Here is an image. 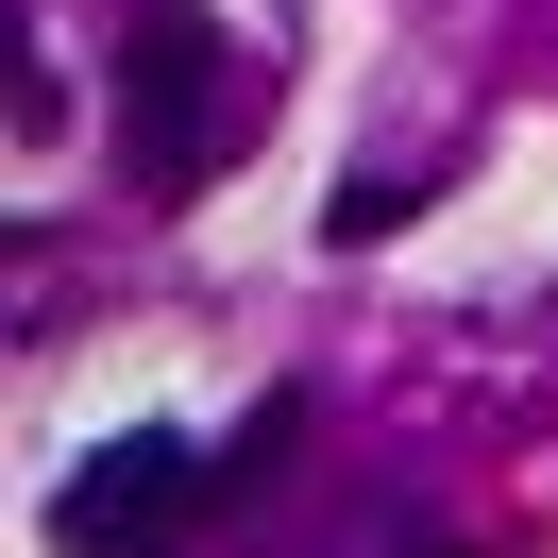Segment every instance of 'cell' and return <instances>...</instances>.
I'll return each mask as SVG.
<instances>
[{"instance_id": "cell-1", "label": "cell", "mask_w": 558, "mask_h": 558, "mask_svg": "<svg viewBox=\"0 0 558 558\" xmlns=\"http://www.w3.org/2000/svg\"><path fill=\"white\" fill-rule=\"evenodd\" d=\"M119 102H136V170L153 186H204L220 170V35H204V0H136L119 17Z\"/></svg>"}, {"instance_id": "cell-2", "label": "cell", "mask_w": 558, "mask_h": 558, "mask_svg": "<svg viewBox=\"0 0 558 558\" xmlns=\"http://www.w3.org/2000/svg\"><path fill=\"white\" fill-rule=\"evenodd\" d=\"M204 490H220L204 457H186L170 423H136V440H102L69 490H51V542H69V558H153L186 508H204Z\"/></svg>"}, {"instance_id": "cell-3", "label": "cell", "mask_w": 558, "mask_h": 558, "mask_svg": "<svg viewBox=\"0 0 558 558\" xmlns=\"http://www.w3.org/2000/svg\"><path fill=\"white\" fill-rule=\"evenodd\" d=\"M407 204H423V186H407V170H355V186H339V204H322V238H339V254H373V238H389V220H407Z\"/></svg>"}]
</instances>
